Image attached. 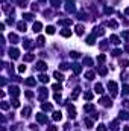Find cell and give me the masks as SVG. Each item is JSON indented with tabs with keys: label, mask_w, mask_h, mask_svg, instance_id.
I'll use <instances>...</instances> for the list:
<instances>
[{
	"label": "cell",
	"mask_w": 129,
	"mask_h": 131,
	"mask_svg": "<svg viewBox=\"0 0 129 131\" xmlns=\"http://www.w3.org/2000/svg\"><path fill=\"white\" fill-rule=\"evenodd\" d=\"M83 64H87V66H91V64H93V60L87 56V58H83Z\"/></svg>",
	"instance_id": "1f68e13d"
},
{
	"label": "cell",
	"mask_w": 129,
	"mask_h": 131,
	"mask_svg": "<svg viewBox=\"0 0 129 131\" xmlns=\"http://www.w3.org/2000/svg\"><path fill=\"white\" fill-rule=\"evenodd\" d=\"M53 76L58 79V81H62V79H64V75H62V73H59V72H55Z\"/></svg>",
	"instance_id": "603a6c76"
},
{
	"label": "cell",
	"mask_w": 129,
	"mask_h": 131,
	"mask_svg": "<svg viewBox=\"0 0 129 131\" xmlns=\"http://www.w3.org/2000/svg\"><path fill=\"white\" fill-rule=\"evenodd\" d=\"M120 119H129V113L128 111H121L120 113Z\"/></svg>",
	"instance_id": "4dcf8cb0"
},
{
	"label": "cell",
	"mask_w": 129,
	"mask_h": 131,
	"mask_svg": "<svg viewBox=\"0 0 129 131\" xmlns=\"http://www.w3.org/2000/svg\"><path fill=\"white\" fill-rule=\"evenodd\" d=\"M125 131H129V127H125Z\"/></svg>",
	"instance_id": "be15d7a7"
},
{
	"label": "cell",
	"mask_w": 129,
	"mask_h": 131,
	"mask_svg": "<svg viewBox=\"0 0 129 131\" xmlns=\"http://www.w3.org/2000/svg\"><path fill=\"white\" fill-rule=\"evenodd\" d=\"M61 117H62L61 111H55L53 113V120H61Z\"/></svg>",
	"instance_id": "d6986e66"
},
{
	"label": "cell",
	"mask_w": 129,
	"mask_h": 131,
	"mask_svg": "<svg viewBox=\"0 0 129 131\" xmlns=\"http://www.w3.org/2000/svg\"><path fill=\"white\" fill-rule=\"evenodd\" d=\"M121 37H123L126 41H129V31H125V32L121 34Z\"/></svg>",
	"instance_id": "b9f144b4"
},
{
	"label": "cell",
	"mask_w": 129,
	"mask_h": 131,
	"mask_svg": "<svg viewBox=\"0 0 129 131\" xmlns=\"http://www.w3.org/2000/svg\"><path fill=\"white\" fill-rule=\"evenodd\" d=\"M24 84H26V85H29V87H32V85L37 84V79H35V78H27V79L24 81Z\"/></svg>",
	"instance_id": "9c48e42d"
},
{
	"label": "cell",
	"mask_w": 129,
	"mask_h": 131,
	"mask_svg": "<svg viewBox=\"0 0 129 131\" xmlns=\"http://www.w3.org/2000/svg\"><path fill=\"white\" fill-rule=\"evenodd\" d=\"M24 70H26V66L23 64V66H20V67H18V72H20V73H23L24 72Z\"/></svg>",
	"instance_id": "f5cc1de1"
},
{
	"label": "cell",
	"mask_w": 129,
	"mask_h": 131,
	"mask_svg": "<svg viewBox=\"0 0 129 131\" xmlns=\"http://www.w3.org/2000/svg\"><path fill=\"white\" fill-rule=\"evenodd\" d=\"M9 93H11V96H18V95H20V90H18L17 85H11V87H9Z\"/></svg>",
	"instance_id": "3957f363"
},
{
	"label": "cell",
	"mask_w": 129,
	"mask_h": 131,
	"mask_svg": "<svg viewBox=\"0 0 129 131\" xmlns=\"http://www.w3.org/2000/svg\"><path fill=\"white\" fill-rule=\"evenodd\" d=\"M2 108H3V110H8V108H9V104H8V102H2Z\"/></svg>",
	"instance_id": "c3c4849f"
},
{
	"label": "cell",
	"mask_w": 129,
	"mask_h": 131,
	"mask_svg": "<svg viewBox=\"0 0 129 131\" xmlns=\"http://www.w3.org/2000/svg\"><path fill=\"white\" fill-rule=\"evenodd\" d=\"M106 72H108V70H106V67H99V73H100V75L103 76V75H106Z\"/></svg>",
	"instance_id": "836d02e7"
},
{
	"label": "cell",
	"mask_w": 129,
	"mask_h": 131,
	"mask_svg": "<svg viewBox=\"0 0 129 131\" xmlns=\"http://www.w3.org/2000/svg\"><path fill=\"white\" fill-rule=\"evenodd\" d=\"M52 88H53L55 91H59V90H62V87H61V84H53V85H52Z\"/></svg>",
	"instance_id": "d6a6232c"
},
{
	"label": "cell",
	"mask_w": 129,
	"mask_h": 131,
	"mask_svg": "<svg viewBox=\"0 0 129 131\" xmlns=\"http://www.w3.org/2000/svg\"><path fill=\"white\" fill-rule=\"evenodd\" d=\"M50 3L55 6V8H58V6L61 5V2H59V0H50Z\"/></svg>",
	"instance_id": "f35d334b"
},
{
	"label": "cell",
	"mask_w": 129,
	"mask_h": 131,
	"mask_svg": "<svg viewBox=\"0 0 129 131\" xmlns=\"http://www.w3.org/2000/svg\"><path fill=\"white\" fill-rule=\"evenodd\" d=\"M9 40H11L12 43H18V37L15 34H9Z\"/></svg>",
	"instance_id": "7402d4cb"
},
{
	"label": "cell",
	"mask_w": 129,
	"mask_h": 131,
	"mask_svg": "<svg viewBox=\"0 0 129 131\" xmlns=\"http://www.w3.org/2000/svg\"><path fill=\"white\" fill-rule=\"evenodd\" d=\"M111 41L114 44H118V43H120V38H118L117 35H111Z\"/></svg>",
	"instance_id": "d4e9b609"
},
{
	"label": "cell",
	"mask_w": 129,
	"mask_h": 131,
	"mask_svg": "<svg viewBox=\"0 0 129 131\" xmlns=\"http://www.w3.org/2000/svg\"><path fill=\"white\" fill-rule=\"evenodd\" d=\"M40 95H41V99H44L47 96V90L46 88H40Z\"/></svg>",
	"instance_id": "f546056e"
},
{
	"label": "cell",
	"mask_w": 129,
	"mask_h": 131,
	"mask_svg": "<svg viewBox=\"0 0 129 131\" xmlns=\"http://www.w3.org/2000/svg\"><path fill=\"white\" fill-rule=\"evenodd\" d=\"M105 12H106V14H111V12H112V8H105Z\"/></svg>",
	"instance_id": "680465c9"
},
{
	"label": "cell",
	"mask_w": 129,
	"mask_h": 131,
	"mask_svg": "<svg viewBox=\"0 0 129 131\" xmlns=\"http://www.w3.org/2000/svg\"><path fill=\"white\" fill-rule=\"evenodd\" d=\"M23 17H24L27 21H32V20H34V15H32V14H23Z\"/></svg>",
	"instance_id": "d590c367"
},
{
	"label": "cell",
	"mask_w": 129,
	"mask_h": 131,
	"mask_svg": "<svg viewBox=\"0 0 129 131\" xmlns=\"http://www.w3.org/2000/svg\"><path fill=\"white\" fill-rule=\"evenodd\" d=\"M26 96H27L29 99H32V98H34V93H32V91H29V90H27V91H26Z\"/></svg>",
	"instance_id": "816d5d0a"
},
{
	"label": "cell",
	"mask_w": 129,
	"mask_h": 131,
	"mask_svg": "<svg viewBox=\"0 0 129 131\" xmlns=\"http://www.w3.org/2000/svg\"><path fill=\"white\" fill-rule=\"evenodd\" d=\"M47 131H58V128H56V127H49Z\"/></svg>",
	"instance_id": "6f0895ef"
},
{
	"label": "cell",
	"mask_w": 129,
	"mask_h": 131,
	"mask_svg": "<svg viewBox=\"0 0 129 131\" xmlns=\"http://www.w3.org/2000/svg\"><path fill=\"white\" fill-rule=\"evenodd\" d=\"M125 12H126V14L129 15V8H126V11H125Z\"/></svg>",
	"instance_id": "6125c7cd"
},
{
	"label": "cell",
	"mask_w": 129,
	"mask_h": 131,
	"mask_svg": "<svg viewBox=\"0 0 129 131\" xmlns=\"http://www.w3.org/2000/svg\"><path fill=\"white\" fill-rule=\"evenodd\" d=\"M79 91H80V88H79V87L75 88V91H72V98H73V99H76L77 96H79Z\"/></svg>",
	"instance_id": "cb8c5ba5"
},
{
	"label": "cell",
	"mask_w": 129,
	"mask_h": 131,
	"mask_svg": "<svg viewBox=\"0 0 129 131\" xmlns=\"http://www.w3.org/2000/svg\"><path fill=\"white\" fill-rule=\"evenodd\" d=\"M109 26H111V28H114V29H115V28H117V23H115L114 20H111V21H109Z\"/></svg>",
	"instance_id": "f907efd6"
},
{
	"label": "cell",
	"mask_w": 129,
	"mask_h": 131,
	"mask_svg": "<svg viewBox=\"0 0 129 131\" xmlns=\"http://www.w3.org/2000/svg\"><path fill=\"white\" fill-rule=\"evenodd\" d=\"M23 46L26 47V49H29V47H32V43H30V40H26V41H23Z\"/></svg>",
	"instance_id": "8d00e7d4"
},
{
	"label": "cell",
	"mask_w": 129,
	"mask_h": 131,
	"mask_svg": "<svg viewBox=\"0 0 129 131\" xmlns=\"http://www.w3.org/2000/svg\"><path fill=\"white\" fill-rule=\"evenodd\" d=\"M108 88L111 90L112 96H117V84H115L114 81H109V82H108Z\"/></svg>",
	"instance_id": "6da1fadb"
},
{
	"label": "cell",
	"mask_w": 129,
	"mask_h": 131,
	"mask_svg": "<svg viewBox=\"0 0 129 131\" xmlns=\"http://www.w3.org/2000/svg\"><path fill=\"white\" fill-rule=\"evenodd\" d=\"M94 110V105L93 104H85L83 105V111H93Z\"/></svg>",
	"instance_id": "5bb4252c"
},
{
	"label": "cell",
	"mask_w": 129,
	"mask_h": 131,
	"mask_svg": "<svg viewBox=\"0 0 129 131\" xmlns=\"http://www.w3.org/2000/svg\"><path fill=\"white\" fill-rule=\"evenodd\" d=\"M12 105H14V107H20V102H18L17 99H14V101H12Z\"/></svg>",
	"instance_id": "db71d44e"
},
{
	"label": "cell",
	"mask_w": 129,
	"mask_h": 131,
	"mask_svg": "<svg viewBox=\"0 0 129 131\" xmlns=\"http://www.w3.org/2000/svg\"><path fill=\"white\" fill-rule=\"evenodd\" d=\"M41 28H43V24H41L40 21H35V23H34V32H35V34H37V32H40V31H41Z\"/></svg>",
	"instance_id": "30bf717a"
},
{
	"label": "cell",
	"mask_w": 129,
	"mask_h": 131,
	"mask_svg": "<svg viewBox=\"0 0 129 131\" xmlns=\"http://www.w3.org/2000/svg\"><path fill=\"white\" fill-rule=\"evenodd\" d=\"M103 34H105V31H103L102 28H99V31H97V29L94 31V35H103Z\"/></svg>",
	"instance_id": "ab89813d"
},
{
	"label": "cell",
	"mask_w": 129,
	"mask_h": 131,
	"mask_svg": "<svg viewBox=\"0 0 129 131\" xmlns=\"http://www.w3.org/2000/svg\"><path fill=\"white\" fill-rule=\"evenodd\" d=\"M73 72H75V73H80V72H82V67H80V64L75 63V64H73Z\"/></svg>",
	"instance_id": "7c38bea8"
},
{
	"label": "cell",
	"mask_w": 129,
	"mask_h": 131,
	"mask_svg": "<svg viewBox=\"0 0 129 131\" xmlns=\"http://www.w3.org/2000/svg\"><path fill=\"white\" fill-rule=\"evenodd\" d=\"M37 69L41 70V72H44V70H47V64L44 61H38L37 63Z\"/></svg>",
	"instance_id": "52a82bcc"
},
{
	"label": "cell",
	"mask_w": 129,
	"mask_h": 131,
	"mask_svg": "<svg viewBox=\"0 0 129 131\" xmlns=\"http://www.w3.org/2000/svg\"><path fill=\"white\" fill-rule=\"evenodd\" d=\"M29 113H30V108H29V107H26V108L21 110V116H23V117H27Z\"/></svg>",
	"instance_id": "9a60e30c"
},
{
	"label": "cell",
	"mask_w": 129,
	"mask_h": 131,
	"mask_svg": "<svg viewBox=\"0 0 129 131\" xmlns=\"http://www.w3.org/2000/svg\"><path fill=\"white\" fill-rule=\"evenodd\" d=\"M123 104H125V107H128V108H129V101H128V99H126V101L123 102Z\"/></svg>",
	"instance_id": "94428289"
},
{
	"label": "cell",
	"mask_w": 129,
	"mask_h": 131,
	"mask_svg": "<svg viewBox=\"0 0 129 131\" xmlns=\"http://www.w3.org/2000/svg\"><path fill=\"white\" fill-rule=\"evenodd\" d=\"M83 98H85L87 101H91V99H93V93H91V91H85V95H83Z\"/></svg>",
	"instance_id": "83f0119b"
},
{
	"label": "cell",
	"mask_w": 129,
	"mask_h": 131,
	"mask_svg": "<svg viewBox=\"0 0 129 131\" xmlns=\"http://www.w3.org/2000/svg\"><path fill=\"white\" fill-rule=\"evenodd\" d=\"M46 32L49 34V35H53V34H55V28H53V26H47V28H46Z\"/></svg>",
	"instance_id": "484cf974"
},
{
	"label": "cell",
	"mask_w": 129,
	"mask_h": 131,
	"mask_svg": "<svg viewBox=\"0 0 129 131\" xmlns=\"http://www.w3.org/2000/svg\"><path fill=\"white\" fill-rule=\"evenodd\" d=\"M65 9L68 12H73L75 11V2H73V0H67L65 2Z\"/></svg>",
	"instance_id": "7a4b0ae2"
},
{
	"label": "cell",
	"mask_w": 129,
	"mask_h": 131,
	"mask_svg": "<svg viewBox=\"0 0 129 131\" xmlns=\"http://www.w3.org/2000/svg\"><path fill=\"white\" fill-rule=\"evenodd\" d=\"M59 24H64V26L72 24V20H70V18H62V20H59Z\"/></svg>",
	"instance_id": "ac0fdd59"
},
{
	"label": "cell",
	"mask_w": 129,
	"mask_h": 131,
	"mask_svg": "<svg viewBox=\"0 0 129 131\" xmlns=\"http://www.w3.org/2000/svg\"><path fill=\"white\" fill-rule=\"evenodd\" d=\"M9 55H11L12 60H17L18 56H20V50H18V49H11V50H9Z\"/></svg>",
	"instance_id": "5b68a950"
},
{
	"label": "cell",
	"mask_w": 129,
	"mask_h": 131,
	"mask_svg": "<svg viewBox=\"0 0 129 131\" xmlns=\"http://www.w3.org/2000/svg\"><path fill=\"white\" fill-rule=\"evenodd\" d=\"M17 28H18V31L24 32V31H26V23H24V21H20V23L17 24Z\"/></svg>",
	"instance_id": "2e32d148"
},
{
	"label": "cell",
	"mask_w": 129,
	"mask_h": 131,
	"mask_svg": "<svg viewBox=\"0 0 129 131\" xmlns=\"http://www.w3.org/2000/svg\"><path fill=\"white\" fill-rule=\"evenodd\" d=\"M67 108H68V116L72 117V119H75V117H76V110H75V107H72V105H68V107H67Z\"/></svg>",
	"instance_id": "ba28073f"
},
{
	"label": "cell",
	"mask_w": 129,
	"mask_h": 131,
	"mask_svg": "<svg viewBox=\"0 0 129 131\" xmlns=\"http://www.w3.org/2000/svg\"><path fill=\"white\" fill-rule=\"evenodd\" d=\"M94 90H96V93H103L102 84H96V85H94Z\"/></svg>",
	"instance_id": "ffe728a7"
},
{
	"label": "cell",
	"mask_w": 129,
	"mask_h": 131,
	"mask_svg": "<svg viewBox=\"0 0 129 131\" xmlns=\"http://www.w3.org/2000/svg\"><path fill=\"white\" fill-rule=\"evenodd\" d=\"M121 67H128V61H126V60H123V61H121Z\"/></svg>",
	"instance_id": "91938a15"
},
{
	"label": "cell",
	"mask_w": 129,
	"mask_h": 131,
	"mask_svg": "<svg viewBox=\"0 0 129 131\" xmlns=\"http://www.w3.org/2000/svg\"><path fill=\"white\" fill-rule=\"evenodd\" d=\"M85 123H87V127H88V128H91V127H93V120H91V119H85Z\"/></svg>",
	"instance_id": "ee69618b"
},
{
	"label": "cell",
	"mask_w": 129,
	"mask_h": 131,
	"mask_svg": "<svg viewBox=\"0 0 129 131\" xmlns=\"http://www.w3.org/2000/svg\"><path fill=\"white\" fill-rule=\"evenodd\" d=\"M17 3H18V6H23V8L27 5V2H26V0H17Z\"/></svg>",
	"instance_id": "7bdbcfd3"
},
{
	"label": "cell",
	"mask_w": 129,
	"mask_h": 131,
	"mask_svg": "<svg viewBox=\"0 0 129 131\" xmlns=\"http://www.w3.org/2000/svg\"><path fill=\"white\" fill-rule=\"evenodd\" d=\"M76 34L77 35H82L83 34V26H82V24H77V26H76Z\"/></svg>",
	"instance_id": "44dd1931"
},
{
	"label": "cell",
	"mask_w": 129,
	"mask_h": 131,
	"mask_svg": "<svg viewBox=\"0 0 129 131\" xmlns=\"http://www.w3.org/2000/svg\"><path fill=\"white\" fill-rule=\"evenodd\" d=\"M123 95H129V85H125L123 87Z\"/></svg>",
	"instance_id": "7dc6e473"
},
{
	"label": "cell",
	"mask_w": 129,
	"mask_h": 131,
	"mask_svg": "<svg viewBox=\"0 0 129 131\" xmlns=\"http://www.w3.org/2000/svg\"><path fill=\"white\" fill-rule=\"evenodd\" d=\"M43 110L50 111V110H52V105H50V104H43Z\"/></svg>",
	"instance_id": "74e56055"
},
{
	"label": "cell",
	"mask_w": 129,
	"mask_h": 131,
	"mask_svg": "<svg viewBox=\"0 0 129 131\" xmlns=\"http://www.w3.org/2000/svg\"><path fill=\"white\" fill-rule=\"evenodd\" d=\"M105 60H106V56H105V55H99V56H97V61H100V63H103Z\"/></svg>",
	"instance_id": "bcb514c9"
},
{
	"label": "cell",
	"mask_w": 129,
	"mask_h": 131,
	"mask_svg": "<svg viewBox=\"0 0 129 131\" xmlns=\"http://www.w3.org/2000/svg\"><path fill=\"white\" fill-rule=\"evenodd\" d=\"M120 53H121V52H120V50H118V49H115V50H114V52H112V55H114V56H117V55H120Z\"/></svg>",
	"instance_id": "11a10c76"
},
{
	"label": "cell",
	"mask_w": 129,
	"mask_h": 131,
	"mask_svg": "<svg viewBox=\"0 0 129 131\" xmlns=\"http://www.w3.org/2000/svg\"><path fill=\"white\" fill-rule=\"evenodd\" d=\"M99 102H100V104L103 105V107H111V104H112V102H111V99H109V98H102Z\"/></svg>",
	"instance_id": "8992f818"
},
{
	"label": "cell",
	"mask_w": 129,
	"mask_h": 131,
	"mask_svg": "<svg viewBox=\"0 0 129 131\" xmlns=\"http://www.w3.org/2000/svg\"><path fill=\"white\" fill-rule=\"evenodd\" d=\"M40 81L46 84V82H49V76L47 75H40Z\"/></svg>",
	"instance_id": "4316f807"
},
{
	"label": "cell",
	"mask_w": 129,
	"mask_h": 131,
	"mask_svg": "<svg viewBox=\"0 0 129 131\" xmlns=\"http://www.w3.org/2000/svg\"><path fill=\"white\" fill-rule=\"evenodd\" d=\"M53 98H55V101H56V102H58V104H61V101H62V96H61V95H59V93H56V95H55V96H53Z\"/></svg>",
	"instance_id": "e575fe53"
},
{
	"label": "cell",
	"mask_w": 129,
	"mask_h": 131,
	"mask_svg": "<svg viewBox=\"0 0 129 131\" xmlns=\"http://www.w3.org/2000/svg\"><path fill=\"white\" fill-rule=\"evenodd\" d=\"M37 122L46 123V122H47V116H46V114H43V113H38V114H37Z\"/></svg>",
	"instance_id": "277c9868"
},
{
	"label": "cell",
	"mask_w": 129,
	"mask_h": 131,
	"mask_svg": "<svg viewBox=\"0 0 129 131\" xmlns=\"http://www.w3.org/2000/svg\"><path fill=\"white\" fill-rule=\"evenodd\" d=\"M59 67H61L62 70H67V69H68V64H67V63H62V64H61Z\"/></svg>",
	"instance_id": "681fc988"
},
{
	"label": "cell",
	"mask_w": 129,
	"mask_h": 131,
	"mask_svg": "<svg viewBox=\"0 0 129 131\" xmlns=\"http://www.w3.org/2000/svg\"><path fill=\"white\" fill-rule=\"evenodd\" d=\"M85 78H87V79H90V81H91V79L94 78V72H87V73H85Z\"/></svg>",
	"instance_id": "f1b7e54d"
},
{
	"label": "cell",
	"mask_w": 129,
	"mask_h": 131,
	"mask_svg": "<svg viewBox=\"0 0 129 131\" xmlns=\"http://www.w3.org/2000/svg\"><path fill=\"white\" fill-rule=\"evenodd\" d=\"M61 35L65 37V38H68L70 35H72V31H70V29H62V31H61Z\"/></svg>",
	"instance_id": "4fadbf2b"
},
{
	"label": "cell",
	"mask_w": 129,
	"mask_h": 131,
	"mask_svg": "<svg viewBox=\"0 0 129 131\" xmlns=\"http://www.w3.org/2000/svg\"><path fill=\"white\" fill-rule=\"evenodd\" d=\"M97 131H106V127L103 125V123H100V125L97 127Z\"/></svg>",
	"instance_id": "f6af8a7d"
},
{
	"label": "cell",
	"mask_w": 129,
	"mask_h": 131,
	"mask_svg": "<svg viewBox=\"0 0 129 131\" xmlns=\"http://www.w3.org/2000/svg\"><path fill=\"white\" fill-rule=\"evenodd\" d=\"M24 61L26 63H29V61H34V60H35V55H34V53H27V55H24Z\"/></svg>",
	"instance_id": "8fae6325"
},
{
	"label": "cell",
	"mask_w": 129,
	"mask_h": 131,
	"mask_svg": "<svg viewBox=\"0 0 129 131\" xmlns=\"http://www.w3.org/2000/svg\"><path fill=\"white\" fill-rule=\"evenodd\" d=\"M72 58H79V53H77V52H72Z\"/></svg>",
	"instance_id": "9f6ffc18"
},
{
	"label": "cell",
	"mask_w": 129,
	"mask_h": 131,
	"mask_svg": "<svg viewBox=\"0 0 129 131\" xmlns=\"http://www.w3.org/2000/svg\"><path fill=\"white\" fill-rule=\"evenodd\" d=\"M44 43H46L44 37H38V44H40V46H44Z\"/></svg>",
	"instance_id": "60d3db41"
},
{
	"label": "cell",
	"mask_w": 129,
	"mask_h": 131,
	"mask_svg": "<svg viewBox=\"0 0 129 131\" xmlns=\"http://www.w3.org/2000/svg\"><path fill=\"white\" fill-rule=\"evenodd\" d=\"M94 40H96V35L93 34V35H90V37L87 38V43H88L90 46H91V44H94Z\"/></svg>",
	"instance_id": "e0dca14e"
}]
</instances>
